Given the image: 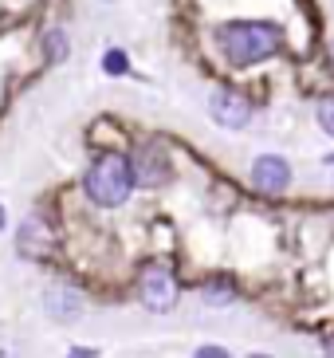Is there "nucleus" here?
Masks as SVG:
<instances>
[{
  "mask_svg": "<svg viewBox=\"0 0 334 358\" xmlns=\"http://www.w3.org/2000/svg\"><path fill=\"white\" fill-rule=\"evenodd\" d=\"M217 43L232 67H252L279 52L283 32L268 20H232L224 28H217Z\"/></svg>",
  "mask_w": 334,
  "mask_h": 358,
  "instance_id": "f257e3e1",
  "label": "nucleus"
},
{
  "mask_svg": "<svg viewBox=\"0 0 334 358\" xmlns=\"http://www.w3.org/2000/svg\"><path fill=\"white\" fill-rule=\"evenodd\" d=\"M134 185H138L134 166H130V158H122V154H103L83 178L87 197H91L99 209H118V205H126V197L134 193Z\"/></svg>",
  "mask_w": 334,
  "mask_h": 358,
  "instance_id": "f03ea898",
  "label": "nucleus"
},
{
  "mask_svg": "<svg viewBox=\"0 0 334 358\" xmlns=\"http://www.w3.org/2000/svg\"><path fill=\"white\" fill-rule=\"evenodd\" d=\"M138 295H142V303L150 307V311H173V303H177V280L169 275V268H161V264H150L146 272H142V284H138Z\"/></svg>",
  "mask_w": 334,
  "mask_h": 358,
  "instance_id": "7ed1b4c3",
  "label": "nucleus"
},
{
  "mask_svg": "<svg viewBox=\"0 0 334 358\" xmlns=\"http://www.w3.org/2000/svg\"><path fill=\"white\" fill-rule=\"evenodd\" d=\"M209 115L224 130H244L252 122V103H248V95L232 91V87H217L209 95Z\"/></svg>",
  "mask_w": 334,
  "mask_h": 358,
  "instance_id": "20e7f679",
  "label": "nucleus"
},
{
  "mask_svg": "<svg viewBox=\"0 0 334 358\" xmlns=\"http://www.w3.org/2000/svg\"><path fill=\"white\" fill-rule=\"evenodd\" d=\"M130 166H134V178L138 185H166L169 181V154L161 142H146V146L138 150V158H130Z\"/></svg>",
  "mask_w": 334,
  "mask_h": 358,
  "instance_id": "39448f33",
  "label": "nucleus"
},
{
  "mask_svg": "<svg viewBox=\"0 0 334 358\" xmlns=\"http://www.w3.org/2000/svg\"><path fill=\"white\" fill-rule=\"evenodd\" d=\"M252 181H256V189H263V193H283L287 181H291V166H287L279 154H263V158H256V166H252Z\"/></svg>",
  "mask_w": 334,
  "mask_h": 358,
  "instance_id": "423d86ee",
  "label": "nucleus"
},
{
  "mask_svg": "<svg viewBox=\"0 0 334 358\" xmlns=\"http://www.w3.org/2000/svg\"><path fill=\"white\" fill-rule=\"evenodd\" d=\"M43 311L59 323H75V319L83 315V299L71 292V287H52V292L43 295Z\"/></svg>",
  "mask_w": 334,
  "mask_h": 358,
  "instance_id": "0eeeda50",
  "label": "nucleus"
},
{
  "mask_svg": "<svg viewBox=\"0 0 334 358\" xmlns=\"http://www.w3.org/2000/svg\"><path fill=\"white\" fill-rule=\"evenodd\" d=\"M16 241H20V252L24 256H43L48 248H52V229H48L40 217H28Z\"/></svg>",
  "mask_w": 334,
  "mask_h": 358,
  "instance_id": "6e6552de",
  "label": "nucleus"
},
{
  "mask_svg": "<svg viewBox=\"0 0 334 358\" xmlns=\"http://www.w3.org/2000/svg\"><path fill=\"white\" fill-rule=\"evenodd\" d=\"M43 52H48V64H63L67 55H71V40L63 28H52V32L43 36Z\"/></svg>",
  "mask_w": 334,
  "mask_h": 358,
  "instance_id": "1a4fd4ad",
  "label": "nucleus"
},
{
  "mask_svg": "<svg viewBox=\"0 0 334 358\" xmlns=\"http://www.w3.org/2000/svg\"><path fill=\"white\" fill-rule=\"evenodd\" d=\"M232 284L228 280H212L209 287H205V299H209V303H232Z\"/></svg>",
  "mask_w": 334,
  "mask_h": 358,
  "instance_id": "9d476101",
  "label": "nucleus"
},
{
  "mask_svg": "<svg viewBox=\"0 0 334 358\" xmlns=\"http://www.w3.org/2000/svg\"><path fill=\"white\" fill-rule=\"evenodd\" d=\"M126 67H130V59H126V52H118V48H110V52L103 55V71L106 75H126Z\"/></svg>",
  "mask_w": 334,
  "mask_h": 358,
  "instance_id": "9b49d317",
  "label": "nucleus"
},
{
  "mask_svg": "<svg viewBox=\"0 0 334 358\" xmlns=\"http://www.w3.org/2000/svg\"><path fill=\"white\" fill-rule=\"evenodd\" d=\"M319 127H323L326 134L334 138V95H331V99H323V103H319Z\"/></svg>",
  "mask_w": 334,
  "mask_h": 358,
  "instance_id": "f8f14e48",
  "label": "nucleus"
},
{
  "mask_svg": "<svg viewBox=\"0 0 334 358\" xmlns=\"http://www.w3.org/2000/svg\"><path fill=\"white\" fill-rule=\"evenodd\" d=\"M197 355H201V358H217V355L224 358V347H201Z\"/></svg>",
  "mask_w": 334,
  "mask_h": 358,
  "instance_id": "ddd939ff",
  "label": "nucleus"
},
{
  "mask_svg": "<svg viewBox=\"0 0 334 358\" xmlns=\"http://www.w3.org/2000/svg\"><path fill=\"white\" fill-rule=\"evenodd\" d=\"M323 350H326V355H334V335L326 338V347H323Z\"/></svg>",
  "mask_w": 334,
  "mask_h": 358,
  "instance_id": "4468645a",
  "label": "nucleus"
},
{
  "mask_svg": "<svg viewBox=\"0 0 334 358\" xmlns=\"http://www.w3.org/2000/svg\"><path fill=\"white\" fill-rule=\"evenodd\" d=\"M4 224H8V213H4V209H0V229H4Z\"/></svg>",
  "mask_w": 334,
  "mask_h": 358,
  "instance_id": "2eb2a0df",
  "label": "nucleus"
},
{
  "mask_svg": "<svg viewBox=\"0 0 334 358\" xmlns=\"http://www.w3.org/2000/svg\"><path fill=\"white\" fill-rule=\"evenodd\" d=\"M326 162H331V166H334V154H331V158H326Z\"/></svg>",
  "mask_w": 334,
  "mask_h": 358,
  "instance_id": "dca6fc26",
  "label": "nucleus"
}]
</instances>
